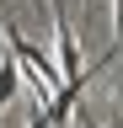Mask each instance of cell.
Here are the masks:
<instances>
[{
    "label": "cell",
    "instance_id": "cell-1",
    "mask_svg": "<svg viewBox=\"0 0 123 128\" xmlns=\"http://www.w3.org/2000/svg\"><path fill=\"white\" fill-rule=\"evenodd\" d=\"M16 91H22V70H16V59H6L0 64V107L16 102Z\"/></svg>",
    "mask_w": 123,
    "mask_h": 128
},
{
    "label": "cell",
    "instance_id": "cell-2",
    "mask_svg": "<svg viewBox=\"0 0 123 128\" xmlns=\"http://www.w3.org/2000/svg\"><path fill=\"white\" fill-rule=\"evenodd\" d=\"M123 54V0H112V59Z\"/></svg>",
    "mask_w": 123,
    "mask_h": 128
},
{
    "label": "cell",
    "instance_id": "cell-3",
    "mask_svg": "<svg viewBox=\"0 0 123 128\" xmlns=\"http://www.w3.org/2000/svg\"><path fill=\"white\" fill-rule=\"evenodd\" d=\"M27 128H48V118H43V107H32V123Z\"/></svg>",
    "mask_w": 123,
    "mask_h": 128
},
{
    "label": "cell",
    "instance_id": "cell-4",
    "mask_svg": "<svg viewBox=\"0 0 123 128\" xmlns=\"http://www.w3.org/2000/svg\"><path fill=\"white\" fill-rule=\"evenodd\" d=\"M6 59H11V54H6V32H0V64H6Z\"/></svg>",
    "mask_w": 123,
    "mask_h": 128
},
{
    "label": "cell",
    "instance_id": "cell-5",
    "mask_svg": "<svg viewBox=\"0 0 123 128\" xmlns=\"http://www.w3.org/2000/svg\"><path fill=\"white\" fill-rule=\"evenodd\" d=\"M112 128H123V123H112Z\"/></svg>",
    "mask_w": 123,
    "mask_h": 128
}]
</instances>
